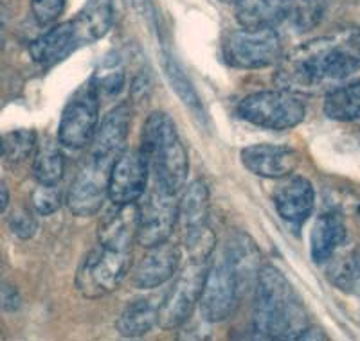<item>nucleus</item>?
<instances>
[{"instance_id":"nucleus-3","label":"nucleus","mask_w":360,"mask_h":341,"mask_svg":"<svg viewBox=\"0 0 360 341\" xmlns=\"http://www.w3.org/2000/svg\"><path fill=\"white\" fill-rule=\"evenodd\" d=\"M139 149L153 167L157 187L168 194H179L188 178L189 162L184 144L169 115L155 112L146 119Z\"/></svg>"},{"instance_id":"nucleus-4","label":"nucleus","mask_w":360,"mask_h":341,"mask_svg":"<svg viewBox=\"0 0 360 341\" xmlns=\"http://www.w3.org/2000/svg\"><path fill=\"white\" fill-rule=\"evenodd\" d=\"M238 115L254 126L266 130H290L307 115L303 101L288 90H263L250 94L238 106Z\"/></svg>"},{"instance_id":"nucleus-15","label":"nucleus","mask_w":360,"mask_h":341,"mask_svg":"<svg viewBox=\"0 0 360 341\" xmlns=\"http://www.w3.org/2000/svg\"><path fill=\"white\" fill-rule=\"evenodd\" d=\"M180 265L179 248L172 243H160L148 248L139 265L135 266L131 282L139 289H155L168 282Z\"/></svg>"},{"instance_id":"nucleus-32","label":"nucleus","mask_w":360,"mask_h":341,"mask_svg":"<svg viewBox=\"0 0 360 341\" xmlns=\"http://www.w3.org/2000/svg\"><path fill=\"white\" fill-rule=\"evenodd\" d=\"M96 86H98L99 94L107 95H115L121 92L124 85V72L119 67H105V69H99L98 72L92 76Z\"/></svg>"},{"instance_id":"nucleus-11","label":"nucleus","mask_w":360,"mask_h":341,"mask_svg":"<svg viewBox=\"0 0 360 341\" xmlns=\"http://www.w3.org/2000/svg\"><path fill=\"white\" fill-rule=\"evenodd\" d=\"M179 221V203L175 194L155 187L143 205H139V230L137 243L144 248L166 243Z\"/></svg>"},{"instance_id":"nucleus-24","label":"nucleus","mask_w":360,"mask_h":341,"mask_svg":"<svg viewBox=\"0 0 360 341\" xmlns=\"http://www.w3.org/2000/svg\"><path fill=\"white\" fill-rule=\"evenodd\" d=\"M157 323V307L146 298L134 300L117 318V333L124 337H141Z\"/></svg>"},{"instance_id":"nucleus-9","label":"nucleus","mask_w":360,"mask_h":341,"mask_svg":"<svg viewBox=\"0 0 360 341\" xmlns=\"http://www.w3.org/2000/svg\"><path fill=\"white\" fill-rule=\"evenodd\" d=\"M202 318L209 323L229 320L240 304V284L234 268L225 255L209 262L200 293Z\"/></svg>"},{"instance_id":"nucleus-26","label":"nucleus","mask_w":360,"mask_h":341,"mask_svg":"<svg viewBox=\"0 0 360 341\" xmlns=\"http://www.w3.org/2000/svg\"><path fill=\"white\" fill-rule=\"evenodd\" d=\"M65 173V159L54 142L47 140L38 147L33 162V176L41 185H56Z\"/></svg>"},{"instance_id":"nucleus-39","label":"nucleus","mask_w":360,"mask_h":341,"mask_svg":"<svg viewBox=\"0 0 360 341\" xmlns=\"http://www.w3.org/2000/svg\"><path fill=\"white\" fill-rule=\"evenodd\" d=\"M220 2H224V4H236L238 0H220Z\"/></svg>"},{"instance_id":"nucleus-19","label":"nucleus","mask_w":360,"mask_h":341,"mask_svg":"<svg viewBox=\"0 0 360 341\" xmlns=\"http://www.w3.org/2000/svg\"><path fill=\"white\" fill-rule=\"evenodd\" d=\"M74 49H78V41H76V34L69 20L54 25L51 31L31 41L29 54L37 63L49 67L69 56Z\"/></svg>"},{"instance_id":"nucleus-13","label":"nucleus","mask_w":360,"mask_h":341,"mask_svg":"<svg viewBox=\"0 0 360 341\" xmlns=\"http://www.w3.org/2000/svg\"><path fill=\"white\" fill-rule=\"evenodd\" d=\"M131 124V112L128 105L115 106L114 110L108 112L107 117L103 119L99 128L96 130L94 137L90 140L89 160H94L98 163L112 166L121 151L124 149L128 131Z\"/></svg>"},{"instance_id":"nucleus-17","label":"nucleus","mask_w":360,"mask_h":341,"mask_svg":"<svg viewBox=\"0 0 360 341\" xmlns=\"http://www.w3.org/2000/svg\"><path fill=\"white\" fill-rule=\"evenodd\" d=\"M315 203V191L310 180L292 176L274 192V205L279 218L290 225H301L310 218Z\"/></svg>"},{"instance_id":"nucleus-35","label":"nucleus","mask_w":360,"mask_h":341,"mask_svg":"<svg viewBox=\"0 0 360 341\" xmlns=\"http://www.w3.org/2000/svg\"><path fill=\"white\" fill-rule=\"evenodd\" d=\"M22 304L20 293L9 284L0 286V307L4 311H17Z\"/></svg>"},{"instance_id":"nucleus-38","label":"nucleus","mask_w":360,"mask_h":341,"mask_svg":"<svg viewBox=\"0 0 360 341\" xmlns=\"http://www.w3.org/2000/svg\"><path fill=\"white\" fill-rule=\"evenodd\" d=\"M0 156H4V140L0 137Z\"/></svg>"},{"instance_id":"nucleus-10","label":"nucleus","mask_w":360,"mask_h":341,"mask_svg":"<svg viewBox=\"0 0 360 341\" xmlns=\"http://www.w3.org/2000/svg\"><path fill=\"white\" fill-rule=\"evenodd\" d=\"M150 163L141 149H123L108 175V199L114 205L137 203L148 187Z\"/></svg>"},{"instance_id":"nucleus-40","label":"nucleus","mask_w":360,"mask_h":341,"mask_svg":"<svg viewBox=\"0 0 360 341\" xmlns=\"http://www.w3.org/2000/svg\"><path fill=\"white\" fill-rule=\"evenodd\" d=\"M0 340H4V336H2V334H0Z\"/></svg>"},{"instance_id":"nucleus-33","label":"nucleus","mask_w":360,"mask_h":341,"mask_svg":"<svg viewBox=\"0 0 360 341\" xmlns=\"http://www.w3.org/2000/svg\"><path fill=\"white\" fill-rule=\"evenodd\" d=\"M67 0H31V11L40 25H51L62 17Z\"/></svg>"},{"instance_id":"nucleus-31","label":"nucleus","mask_w":360,"mask_h":341,"mask_svg":"<svg viewBox=\"0 0 360 341\" xmlns=\"http://www.w3.org/2000/svg\"><path fill=\"white\" fill-rule=\"evenodd\" d=\"M31 201H33V207L38 214L49 215L53 212H56L62 205V194L56 189V185H41L34 189L33 194H31Z\"/></svg>"},{"instance_id":"nucleus-21","label":"nucleus","mask_w":360,"mask_h":341,"mask_svg":"<svg viewBox=\"0 0 360 341\" xmlns=\"http://www.w3.org/2000/svg\"><path fill=\"white\" fill-rule=\"evenodd\" d=\"M224 255L229 259L231 266L236 272L240 291L245 289L247 286L256 284L262 255H259V250L256 246V243L247 234H236L231 239L229 246L225 248Z\"/></svg>"},{"instance_id":"nucleus-7","label":"nucleus","mask_w":360,"mask_h":341,"mask_svg":"<svg viewBox=\"0 0 360 341\" xmlns=\"http://www.w3.org/2000/svg\"><path fill=\"white\" fill-rule=\"evenodd\" d=\"M209 260H189L184 269L176 276V281L166 293L162 304L157 307V325L162 330L179 329L189 318L200 300L207 275Z\"/></svg>"},{"instance_id":"nucleus-27","label":"nucleus","mask_w":360,"mask_h":341,"mask_svg":"<svg viewBox=\"0 0 360 341\" xmlns=\"http://www.w3.org/2000/svg\"><path fill=\"white\" fill-rule=\"evenodd\" d=\"M328 276L330 281L344 293H352L360 297V246H356L348 255L328 260Z\"/></svg>"},{"instance_id":"nucleus-22","label":"nucleus","mask_w":360,"mask_h":341,"mask_svg":"<svg viewBox=\"0 0 360 341\" xmlns=\"http://www.w3.org/2000/svg\"><path fill=\"white\" fill-rule=\"evenodd\" d=\"M292 0H238L236 18L242 27H274L287 20Z\"/></svg>"},{"instance_id":"nucleus-30","label":"nucleus","mask_w":360,"mask_h":341,"mask_svg":"<svg viewBox=\"0 0 360 341\" xmlns=\"http://www.w3.org/2000/svg\"><path fill=\"white\" fill-rule=\"evenodd\" d=\"M4 156L9 162L20 163L27 160L37 149L38 137L33 130H17L6 135L4 138Z\"/></svg>"},{"instance_id":"nucleus-37","label":"nucleus","mask_w":360,"mask_h":341,"mask_svg":"<svg viewBox=\"0 0 360 341\" xmlns=\"http://www.w3.org/2000/svg\"><path fill=\"white\" fill-rule=\"evenodd\" d=\"M131 2H134V6L137 8V11H141V13L146 11L148 0H131Z\"/></svg>"},{"instance_id":"nucleus-29","label":"nucleus","mask_w":360,"mask_h":341,"mask_svg":"<svg viewBox=\"0 0 360 341\" xmlns=\"http://www.w3.org/2000/svg\"><path fill=\"white\" fill-rule=\"evenodd\" d=\"M328 2L326 0H292L287 20L299 33H307L317 27L324 18Z\"/></svg>"},{"instance_id":"nucleus-25","label":"nucleus","mask_w":360,"mask_h":341,"mask_svg":"<svg viewBox=\"0 0 360 341\" xmlns=\"http://www.w3.org/2000/svg\"><path fill=\"white\" fill-rule=\"evenodd\" d=\"M324 115L332 121H360V81L339 86L324 98Z\"/></svg>"},{"instance_id":"nucleus-2","label":"nucleus","mask_w":360,"mask_h":341,"mask_svg":"<svg viewBox=\"0 0 360 341\" xmlns=\"http://www.w3.org/2000/svg\"><path fill=\"white\" fill-rule=\"evenodd\" d=\"M308 314L294 288L276 266L259 268L254 289V327L266 340H299Z\"/></svg>"},{"instance_id":"nucleus-18","label":"nucleus","mask_w":360,"mask_h":341,"mask_svg":"<svg viewBox=\"0 0 360 341\" xmlns=\"http://www.w3.org/2000/svg\"><path fill=\"white\" fill-rule=\"evenodd\" d=\"M114 22V0H86L82 11L70 20L78 47L107 36Z\"/></svg>"},{"instance_id":"nucleus-20","label":"nucleus","mask_w":360,"mask_h":341,"mask_svg":"<svg viewBox=\"0 0 360 341\" xmlns=\"http://www.w3.org/2000/svg\"><path fill=\"white\" fill-rule=\"evenodd\" d=\"M348 230L344 225L342 218L335 212H326L321 214L311 228L310 236V253L311 259L317 265L328 262L335 255L337 248L346 241Z\"/></svg>"},{"instance_id":"nucleus-14","label":"nucleus","mask_w":360,"mask_h":341,"mask_svg":"<svg viewBox=\"0 0 360 341\" xmlns=\"http://www.w3.org/2000/svg\"><path fill=\"white\" fill-rule=\"evenodd\" d=\"M242 163L262 178H285L299 163L297 151L278 144H252L242 149Z\"/></svg>"},{"instance_id":"nucleus-16","label":"nucleus","mask_w":360,"mask_h":341,"mask_svg":"<svg viewBox=\"0 0 360 341\" xmlns=\"http://www.w3.org/2000/svg\"><path fill=\"white\" fill-rule=\"evenodd\" d=\"M139 230V205H115L114 210L107 212L99 223L98 243L112 250H131L137 243Z\"/></svg>"},{"instance_id":"nucleus-12","label":"nucleus","mask_w":360,"mask_h":341,"mask_svg":"<svg viewBox=\"0 0 360 341\" xmlns=\"http://www.w3.org/2000/svg\"><path fill=\"white\" fill-rule=\"evenodd\" d=\"M110 167L86 159L85 166L74 178L67 192V207L82 218H90L101 208L108 192V175Z\"/></svg>"},{"instance_id":"nucleus-1","label":"nucleus","mask_w":360,"mask_h":341,"mask_svg":"<svg viewBox=\"0 0 360 341\" xmlns=\"http://www.w3.org/2000/svg\"><path fill=\"white\" fill-rule=\"evenodd\" d=\"M276 85L288 92L311 94L339 83L360 69V27L348 25L314 38L278 61Z\"/></svg>"},{"instance_id":"nucleus-23","label":"nucleus","mask_w":360,"mask_h":341,"mask_svg":"<svg viewBox=\"0 0 360 341\" xmlns=\"http://www.w3.org/2000/svg\"><path fill=\"white\" fill-rule=\"evenodd\" d=\"M209 189L205 182L197 180L184 191L179 201V221L186 234L207 227Z\"/></svg>"},{"instance_id":"nucleus-6","label":"nucleus","mask_w":360,"mask_h":341,"mask_svg":"<svg viewBox=\"0 0 360 341\" xmlns=\"http://www.w3.org/2000/svg\"><path fill=\"white\" fill-rule=\"evenodd\" d=\"M131 268V250L98 246L85 257L76 275V286L86 298L114 293Z\"/></svg>"},{"instance_id":"nucleus-28","label":"nucleus","mask_w":360,"mask_h":341,"mask_svg":"<svg viewBox=\"0 0 360 341\" xmlns=\"http://www.w3.org/2000/svg\"><path fill=\"white\" fill-rule=\"evenodd\" d=\"M164 70H166V77H168L169 85L175 90V94L184 101V105L188 106L193 114L198 115V119H205L204 106H202L197 90L193 88L191 79L186 76L184 70L180 69L176 60H173L172 56H164Z\"/></svg>"},{"instance_id":"nucleus-5","label":"nucleus","mask_w":360,"mask_h":341,"mask_svg":"<svg viewBox=\"0 0 360 341\" xmlns=\"http://www.w3.org/2000/svg\"><path fill=\"white\" fill-rule=\"evenodd\" d=\"M224 58L243 70L265 69L283 58V44L274 27H242L225 38Z\"/></svg>"},{"instance_id":"nucleus-36","label":"nucleus","mask_w":360,"mask_h":341,"mask_svg":"<svg viewBox=\"0 0 360 341\" xmlns=\"http://www.w3.org/2000/svg\"><path fill=\"white\" fill-rule=\"evenodd\" d=\"M9 207V191L4 183H0V214L6 212V208Z\"/></svg>"},{"instance_id":"nucleus-8","label":"nucleus","mask_w":360,"mask_h":341,"mask_svg":"<svg viewBox=\"0 0 360 341\" xmlns=\"http://www.w3.org/2000/svg\"><path fill=\"white\" fill-rule=\"evenodd\" d=\"M99 92L94 79L83 83L63 108L58 126V142L69 149H83L98 130Z\"/></svg>"},{"instance_id":"nucleus-34","label":"nucleus","mask_w":360,"mask_h":341,"mask_svg":"<svg viewBox=\"0 0 360 341\" xmlns=\"http://www.w3.org/2000/svg\"><path fill=\"white\" fill-rule=\"evenodd\" d=\"M9 228L20 239H29L38 232V220L25 208L15 210L9 218Z\"/></svg>"}]
</instances>
